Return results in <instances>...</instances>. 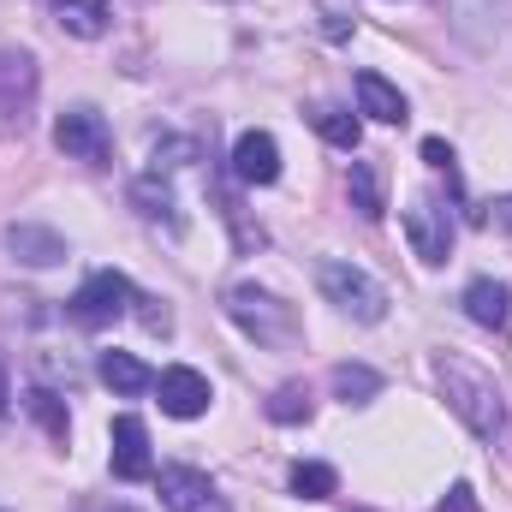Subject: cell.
Here are the masks:
<instances>
[{
    "label": "cell",
    "instance_id": "cell-25",
    "mask_svg": "<svg viewBox=\"0 0 512 512\" xmlns=\"http://www.w3.org/2000/svg\"><path fill=\"white\" fill-rule=\"evenodd\" d=\"M435 512H477V495H471V483H453V489L435 501Z\"/></svg>",
    "mask_w": 512,
    "mask_h": 512
},
{
    "label": "cell",
    "instance_id": "cell-19",
    "mask_svg": "<svg viewBox=\"0 0 512 512\" xmlns=\"http://www.w3.org/2000/svg\"><path fill=\"white\" fill-rule=\"evenodd\" d=\"M352 209L364 215V221H382L387 215V203H382V167L376 161H352Z\"/></svg>",
    "mask_w": 512,
    "mask_h": 512
},
{
    "label": "cell",
    "instance_id": "cell-6",
    "mask_svg": "<svg viewBox=\"0 0 512 512\" xmlns=\"http://www.w3.org/2000/svg\"><path fill=\"white\" fill-rule=\"evenodd\" d=\"M54 143L72 161H90V167H108V155H114V131H108V120L96 108H66L54 120Z\"/></svg>",
    "mask_w": 512,
    "mask_h": 512
},
{
    "label": "cell",
    "instance_id": "cell-4",
    "mask_svg": "<svg viewBox=\"0 0 512 512\" xmlns=\"http://www.w3.org/2000/svg\"><path fill=\"white\" fill-rule=\"evenodd\" d=\"M137 304V286H131L120 268H96L78 292H72V322L78 328H114L120 316H131Z\"/></svg>",
    "mask_w": 512,
    "mask_h": 512
},
{
    "label": "cell",
    "instance_id": "cell-23",
    "mask_svg": "<svg viewBox=\"0 0 512 512\" xmlns=\"http://www.w3.org/2000/svg\"><path fill=\"white\" fill-rule=\"evenodd\" d=\"M268 417H274V423H310V387H304V382L274 387V399H268Z\"/></svg>",
    "mask_w": 512,
    "mask_h": 512
},
{
    "label": "cell",
    "instance_id": "cell-21",
    "mask_svg": "<svg viewBox=\"0 0 512 512\" xmlns=\"http://www.w3.org/2000/svg\"><path fill=\"white\" fill-rule=\"evenodd\" d=\"M310 120H316V131H322L334 149H346V155L364 143V120H358V114H346V108H316Z\"/></svg>",
    "mask_w": 512,
    "mask_h": 512
},
{
    "label": "cell",
    "instance_id": "cell-26",
    "mask_svg": "<svg viewBox=\"0 0 512 512\" xmlns=\"http://www.w3.org/2000/svg\"><path fill=\"white\" fill-rule=\"evenodd\" d=\"M423 161H429V167H441V173L453 179V149H447L441 137H423Z\"/></svg>",
    "mask_w": 512,
    "mask_h": 512
},
{
    "label": "cell",
    "instance_id": "cell-11",
    "mask_svg": "<svg viewBox=\"0 0 512 512\" xmlns=\"http://www.w3.org/2000/svg\"><path fill=\"white\" fill-rule=\"evenodd\" d=\"M155 393H161V411H167V417H203V411H209V399H215L209 376H203V370H191V364L161 370V376H155Z\"/></svg>",
    "mask_w": 512,
    "mask_h": 512
},
{
    "label": "cell",
    "instance_id": "cell-22",
    "mask_svg": "<svg viewBox=\"0 0 512 512\" xmlns=\"http://www.w3.org/2000/svg\"><path fill=\"white\" fill-rule=\"evenodd\" d=\"M340 489V477L328 471V465H316V459H298L292 465V495H304V501H328Z\"/></svg>",
    "mask_w": 512,
    "mask_h": 512
},
{
    "label": "cell",
    "instance_id": "cell-29",
    "mask_svg": "<svg viewBox=\"0 0 512 512\" xmlns=\"http://www.w3.org/2000/svg\"><path fill=\"white\" fill-rule=\"evenodd\" d=\"M6 405H12V376H6V364H0V417H6Z\"/></svg>",
    "mask_w": 512,
    "mask_h": 512
},
{
    "label": "cell",
    "instance_id": "cell-10",
    "mask_svg": "<svg viewBox=\"0 0 512 512\" xmlns=\"http://www.w3.org/2000/svg\"><path fill=\"white\" fill-rule=\"evenodd\" d=\"M108 441H114V453H108V465H114V477L120 483H143V477H155V459H149V429H143V417H114V429H108Z\"/></svg>",
    "mask_w": 512,
    "mask_h": 512
},
{
    "label": "cell",
    "instance_id": "cell-20",
    "mask_svg": "<svg viewBox=\"0 0 512 512\" xmlns=\"http://www.w3.org/2000/svg\"><path fill=\"white\" fill-rule=\"evenodd\" d=\"M334 399H346V405H370L376 393H382V376L370 370V364H334Z\"/></svg>",
    "mask_w": 512,
    "mask_h": 512
},
{
    "label": "cell",
    "instance_id": "cell-16",
    "mask_svg": "<svg viewBox=\"0 0 512 512\" xmlns=\"http://www.w3.org/2000/svg\"><path fill=\"white\" fill-rule=\"evenodd\" d=\"M54 18H60V30H66V36L96 42V36H108L114 6H108V0H54Z\"/></svg>",
    "mask_w": 512,
    "mask_h": 512
},
{
    "label": "cell",
    "instance_id": "cell-2",
    "mask_svg": "<svg viewBox=\"0 0 512 512\" xmlns=\"http://www.w3.org/2000/svg\"><path fill=\"white\" fill-rule=\"evenodd\" d=\"M221 304H227V316L239 322V334H251L256 346H274V352H286V346H298V340H304V322H298V310H292L286 298L262 292L256 280H233V286L221 292Z\"/></svg>",
    "mask_w": 512,
    "mask_h": 512
},
{
    "label": "cell",
    "instance_id": "cell-3",
    "mask_svg": "<svg viewBox=\"0 0 512 512\" xmlns=\"http://www.w3.org/2000/svg\"><path fill=\"white\" fill-rule=\"evenodd\" d=\"M316 286H322V298H328L340 316H352V322H382L387 316V286L370 268H358V262H340V256L316 262Z\"/></svg>",
    "mask_w": 512,
    "mask_h": 512
},
{
    "label": "cell",
    "instance_id": "cell-30",
    "mask_svg": "<svg viewBox=\"0 0 512 512\" xmlns=\"http://www.w3.org/2000/svg\"><path fill=\"white\" fill-rule=\"evenodd\" d=\"M108 512H137V507H108Z\"/></svg>",
    "mask_w": 512,
    "mask_h": 512
},
{
    "label": "cell",
    "instance_id": "cell-18",
    "mask_svg": "<svg viewBox=\"0 0 512 512\" xmlns=\"http://www.w3.org/2000/svg\"><path fill=\"white\" fill-rule=\"evenodd\" d=\"M131 203L143 209V221H155V227H167V233H179V227H185V221H179V209H173V191H167V185H155V173L131 185Z\"/></svg>",
    "mask_w": 512,
    "mask_h": 512
},
{
    "label": "cell",
    "instance_id": "cell-7",
    "mask_svg": "<svg viewBox=\"0 0 512 512\" xmlns=\"http://www.w3.org/2000/svg\"><path fill=\"white\" fill-rule=\"evenodd\" d=\"M405 239H411V256L447 262V251H453V215H447L435 197H417V203L405 209Z\"/></svg>",
    "mask_w": 512,
    "mask_h": 512
},
{
    "label": "cell",
    "instance_id": "cell-1",
    "mask_svg": "<svg viewBox=\"0 0 512 512\" xmlns=\"http://www.w3.org/2000/svg\"><path fill=\"white\" fill-rule=\"evenodd\" d=\"M435 387H441V399H447V411L477 435V441H501L512 423L507 411V393L501 382L483 370V364H471V358H459V352H435Z\"/></svg>",
    "mask_w": 512,
    "mask_h": 512
},
{
    "label": "cell",
    "instance_id": "cell-5",
    "mask_svg": "<svg viewBox=\"0 0 512 512\" xmlns=\"http://www.w3.org/2000/svg\"><path fill=\"white\" fill-rule=\"evenodd\" d=\"M36 90H42V72L24 48H0V137L30 126L36 114Z\"/></svg>",
    "mask_w": 512,
    "mask_h": 512
},
{
    "label": "cell",
    "instance_id": "cell-12",
    "mask_svg": "<svg viewBox=\"0 0 512 512\" xmlns=\"http://www.w3.org/2000/svg\"><path fill=\"white\" fill-rule=\"evenodd\" d=\"M233 179L239 185H274L280 179V143L268 131H239V143H233Z\"/></svg>",
    "mask_w": 512,
    "mask_h": 512
},
{
    "label": "cell",
    "instance_id": "cell-13",
    "mask_svg": "<svg viewBox=\"0 0 512 512\" xmlns=\"http://www.w3.org/2000/svg\"><path fill=\"white\" fill-rule=\"evenodd\" d=\"M6 251L18 256L24 268H54V262H66L72 245L54 233V227H36V221H12L6 227Z\"/></svg>",
    "mask_w": 512,
    "mask_h": 512
},
{
    "label": "cell",
    "instance_id": "cell-27",
    "mask_svg": "<svg viewBox=\"0 0 512 512\" xmlns=\"http://www.w3.org/2000/svg\"><path fill=\"white\" fill-rule=\"evenodd\" d=\"M137 304H143L137 316H143V328H149V334H167V328H173V316H167V310H155V298H137Z\"/></svg>",
    "mask_w": 512,
    "mask_h": 512
},
{
    "label": "cell",
    "instance_id": "cell-15",
    "mask_svg": "<svg viewBox=\"0 0 512 512\" xmlns=\"http://www.w3.org/2000/svg\"><path fill=\"white\" fill-rule=\"evenodd\" d=\"M358 114H370V120H382V126H405V120H411L405 96L387 84L382 72H358Z\"/></svg>",
    "mask_w": 512,
    "mask_h": 512
},
{
    "label": "cell",
    "instance_id": "cell-14",
    "mask_svg": "<svg viewBox=\"0 0 512 512\" xmlns=\"http://www.w3.org/2000/svg\"><path fill=\"white\" fill-rule=\"evenodd\" d=\"M459 304H465V316L477 328H507V316H512V292H507V280H495V274H477Z\"/></svg>",
    "mask_w": 512,
    "mask_h": 512
},
{
    "label": "cell",
    "instance_id": "cell-9",
    "mask_svg": "<svg viewBox=\"0 0 512 512\" xmlns=\"http://www.w3.org/2000/svg\"><path fill=\"white\" fill-rule=\"evenodd\" d=\"M441 6L465 48H495L507 30V0H441Z\"/></svg>",
    "mask_w": 512,
    "mask_h": 512
},
{
    "label": "cell",
    "instance_id": "cell-24",
    "mask_svg": "<svg viewBox=\"0 0 512 512\" xmlns=\"http://www.w3.org/2000/svg\"><path fill=\"white\" fill-rule=\"evenodd\" d=\"M30 411H36V417L48 423V435H54V441H66V429H72V417H66V405H60V399H54L48 387H36V393H30Z\"/></svg>",
    "mask_w": 512,
    "mask_h": 512
},
{
    "label": "cell",
    "instance_id": "cell-28",
    "mask_svg": "<svg viewBox=\"0 0 512 512\" xmlns=\"http://www.w3.org/2000/svg\"><path fill=\"white\" fill-rule=\"evenodd\" d=\"M489 221H495L501 233H512V197H501V203H489Z\"/></svg>",
    "mask_w": 512,
    "mask_h": 512
},
{
    "label": "cell",
    "instance_id": "cell-8",
    "mask_svg": "<svg viewBox=\"0 0 512 512\" xmlns=\"http://www.w3.org/2000/svg\"><path fill=\"white\" fill-rule=\"evenodd\" d=\"M161 501H167V512H233L227 495L209 483V471H191V465L161 471Z\"/></svg>",
    "mask_w": 512,
    "mask_h": 512
},
{
    "label": "cell",
    "instance_id": "cell-17",
    "mask_svg": "<svg viewBox=\"0 0 512 512\" xmlns=\"http://www.w3.org/2000/svg\"><path fill=\"white\" fill-rule=\"evenodd\" d=\"M96 376L114 387V393H126V399L131 393H143V387H155V370L137 364L131 352H102V358H96Z\"/></svg>",
    "mask_w": 512,
    "mask_h": 512
}]
</instances>
